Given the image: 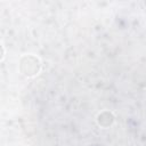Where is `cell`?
Masks as SVG:
<instances>
[{
  "label": "cell",
  "instance_id": "cell-1",
  "mask_svg": "<svg viewBox=\"0 0 146 146\" xmlns=\"http://www.w3.org/2000/svg\"><path fill=\"white\" fill-rule=\"evenodd\" d=\"M40 67H41L40 60L32 55H27L21 58L19 70L24 75H27V76L35 75L40 71Z\"/></svg>",
  "mask_w": 146,
  "mask_h": 146
}]
</instances>
